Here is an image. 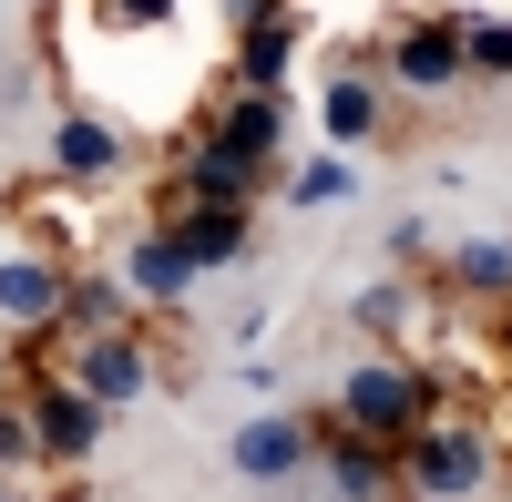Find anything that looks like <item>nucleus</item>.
Returning a JSON list of instances; mask_svg holds the SVG:
<instances>
[{
    "mask_svg": "<svg viewBox=\"0 0 512 502\" xmlns=\"http://www.w3.org/2000/svg\"><path fill=\"white\" fill-rule=\"evenodd\" d=\"M11 400H21V421H31V482H41V472H93V462H103L113 410H103L93 390H72L62 369H21Z\"/></svg>",
    "mask_w": 512,
    "mask_h": 502,
    "instance_id": "nucleus-4",
    "label": "nucleus"
},
{
    "mask_svg": "<svg viewBox=\"0 0 512 502\" xmlns=\"http://www.w3.org/2000/svg\"><path fill=\"white\" fill-rule=\"evenodd\" d=\"M502 482V431L482 400H441L400 441V502H482Z\"/></svg>",
    "mask_w": 512,
    "mask_h": 502,
    "instance_id": "nucleus-1",
    "label": "nucleus"
},
{
    "mask_svg": "<svg viewBox=\"0 0 512 502\" xmlns=\"http://www.w3.org/2000/svg\"><path fill=\"white\" fill-rule=\"evenodd\" d=\"M297 52H308V0H277L267 21L236 31L226 82H246V93H297Z\"/></svg>",
    "mask_w": 512,
    "mask_h": 502,
    "instance_id": "nucleus-15",
    "label": "nucleus"
},
{
    "mask_svg": "<svg viewBox=\"0 0 512 502\" xmlns=\"http://www.w3.org/2000/svg\"><path fill=\"white\" fill-rule=\"evenodd\" d=\"M318 134H328V154H369V144H390V134H400V113H390V82H379L369 41L328 62V82H318Z\"/></svg>",
    "mask_w": 512,
    "mask_h": 502,
    "instance_id": "nucleus-8",
    "label": "nucleus"
},
{
    "mask_svg": "<svg viewBox=\"0 0 512 502\" xmlns=\"http://www.w3.org/2000/svg\"><path fill=\"white\" fill-rule=\"evenodd\" d=\"M103 267L123 277V298H134L144 318H185V298H195V287H205V277L185 267V246L164 236V226H123Z\"/></svg>",
    "mask_w": 512,
    "mask_h": 502,
    "instance_id": "nucleus-10",
    "label": "nucleus"
},
{
    "mask_svg": "<svg viewBox=\"0 0 512 502\" xmlns=\"http://www.w3.org/2000/svg\"><path fill=\"white\" fill-rule=\"evenodd\" d=\"M277 195L297 205V216H328V205H349L359 195V154H297V164H277Z\"/></svg>",
    "mask_w": 512,
    "mask_h": 502,
    "instance_id": "nucleus-18",
    "label": "nucleus"
},
{
    "mask_svg": "<svg viewBox=\"0 0 512 502\" xmlns=\"http://www.w3.org/2000/svg\"><path fill=\"white\" fill-rule=\"evenodd\" d=\"M195 134H216L226 154H256V164H287L297 154V93H246V82H216L195 113Z\"/></svg>",
    "mask_w": 512,
    "mask_h": 502,
    "instance_id": "nucleus-9",
    "label": "nucleus"
},
{
    "mask_svg": "<svg viewBox=\"0 0 512 502\" xmlns=\"http://www.w3.org/2000/svg\"><path fill=\"white\" fill-rule=\"evenodd\" d=\"M461 31V72L472 82H512V11H451Z\"/></svg>",
    "mask_w": 512,
    "mask_h": 502,
    "instance_id": "nucleus-20",
    "label": "nucleus"
},
{
    "mask_svg": "<svg viewBox=\"0 0 512 502\" xmlns=\"http://www.w3.org/2000/svg\"><path fill=\"white\" fill-rule=\"evenodd\" d=\"M21 492H31V482H0V502H21Z\"/></svg>",
    "mask_w": 512,
    "mask_h": 502,
    "instance_id": "nucleus-24",
    "label": "nucleus"
},
{
    "mask_svg": "<svg viewBox=\"0 0 512 502\" xmlns=\"http://www.w3.org/2000/svg\"><path fill=\"white\" fill-rule=\"evenodd\" d=\"M93 11H103V31H164L185 0H93Z\"/></svg>",
    "mask_w": 512,
    "mask_h": 502,
    "instance_id": "nucleus-22",
    "label": "nucleus"
},
{
    "mask_svg": "<svg viewBox=\"0 0 512 502\" xmlns=\"http://www.w3.org/2000/svg\"><path fill=\"white\" fill-rule=\"evenodd\" d=\"M308 421H318V482H328V502H400V451L390 441H369V431H338L328 410L308 400Z\"/></svg>",
    "mask_w": 512,
    "mask_h": 502,
    "instance_id": "nucleus-12",
    "label": "nucleus"
},
{
    "mask_svg": "<svg viewBox=\"0 0 512 502\" xmlns=\"http://www.w3.org/2000/svg\"><path fill=\"white\" fill-rule=\"evenodd\" d=\"M226 462H236V482H297V472L318 462V421H308V400H297V410H256V421H236Z\"/></svg>",
    "mask_w": 512,
    "mask_h": 502,
    "instance_id": "nucleus-14",
    "label": "nucleus"
},
{
    "mask_svg": "<svg viewBox=\"0 0 512 502\" xmlns=\"http://www.w3.org/2000/svg\"><path fill=\"white\" fill-rule=\"evenodd\" d=\"M52 369L72 390H93L113 421L134 400H154L164 380H175V349H164V328L154 318H134V328H93V339H72V328H52Z\"/></svg>",
    "mask_w": 512,
    "mask_h": 502,
    "instance_id": "nucleus-3",
    "label": "nucleus"
},
{
    "mask_svg": "<svg viewBox=\"0 0 512 502\" xmlns=\"http://www.w3.org/2000/svg\"><path fill=\"white\" fill-rule=\"evenodd\" d=\"M0 390H11V349H0Z\"/></svg>",
    "mask_w": 512,
    "mask_h": 502,
    "instance_id": "nucleus-25",
    "label": "nucleus"
},
{
    "mask_svg": "<svg viewBox=\"0 0 512 502\" xmlns=\"http://www.w3.org/2000/svg\"><path fill=\"white\" fill-rule=\"evenodd\" d=\"M144 226L175 236L195 277H226V267H246V257H256V205H195V195H175L164 175L144 185Z\"/></svg>",
    "mask_w": 512,
    "mask_h": 502,
    "instance_id": "nucleus-7",
    "label": "nucleus"
},
{
    "mask_svg": "<svg viewBox=\"0 0 512 502\" xmlns=\"http://www.w3.org/2000/svg\"><path fill=\"white\" fill-rule=\"evenodd\" d=\"M134 318H144V308L123 298L113 267H93V257L72 267V298H62V328H72V339H93V328H134ZM154 328H164V318H154Z\"/></svg>",
    "mask_w": 512,
    "mask_h": 502,
    "instance_id": "nucleus-19",
    "label": "nucleus"
},
{
    "mask_svg": "<svg viewBox=\"0 0 512 502\" xmlns=\"http://www.w3.org/2000/svg\"><path fill=\"white\" fill-rule=\"evenodd\" d=\"M11 226H21L31 257L82 267V226H72V205H62V185H52V175H21V185H11Z\"/></svg>",
    "mask_w": 512,
    "mask_h": 502,
    "instance_id": "nucleus-17",
    "label": "nucleus"
},
{
    "mask_svg": "<svg viewBox=\"0 0 512 502\" xmlns=\"http://www.w3.org/2000/svg\"><path fill=\"white\" fill-rule=\"evenodd\" d=\"M502 472H512V431H502Z\"/></svg>",
    "mask_w": 512,
    "mask_h": 502,
    "instance_id": "nucleus-26",
    "label": "nucleus"
},
{
    "mask_svg": "<svg viewBox=\"0 0 512 502\" xmlns=\"http://www.w3.org/2000/svg\"><path fill=\"white\" fill-rule=\"evenodd\" d=\"M369 62H379V82H390V103H461V93H472L451 11H400L390 31L369 41Z\"/></svg>",
    "mask_w": 512,
    "mask_h": 502,
    "instance_id": "nucleus-5",
    "label": "nucleus"
},
{
    "mask_svg": "<svg viewBox=\"0 0 512 502\" xmlns=\"http://www.w3.org/2000/svg\"><path fill=\"white\" fill-rule=\"evenodd\" d=\"M62 298H72V267L62 257H31V246L0 257V339H21V328H62Z\"/></svg>",
    "mask_w": 512,
    "mask_h": 502,
    "instance_id": "nucleus-16",
    "label": "nucleus"
},
{
    "mask_svg": "<svg viewBox=\"0 0 512 502\" xmlns=\"http://www.w3.org/2000/svg\"><path fill=\"white\" fill-rule=\"evenodd\" d=\"M482 328H492V359H502V380H512V298H502V308H492Z\"/></svg>",
    "mask_w": 512,
    "mask_h": 502,
    "instance_id": "nucleus-23",
    "label": "nucleus"
},
{
    "mask_svg": "<svg viewBox=\"0 0 512 502\" xmlns=\"http://www.w3.org/2000/svg\"><path fill=\"white\" fill-rule=\"evenodd\" d=\"M441 400H451V380H441L431 359H410V349H359V359L328 380L318 410H328L338 431H369V441H390V451H400Z\"/></svg>",
    "mask_w": 512,
    "mask_h": 502,
    "instance_id": "nucleus-2",
    "label": "nucleus"
},
{
    "mask_svg": "<svg viewBox=\"0 0 512 502\" xmlns=\"http://www.w3.org/2000/svg\"><path fill=\"white\" fill-rule=\"evenodd\" d=\"M134 134H123L113 113L93 103H52V123H41V175H52L62 195H113V185H134Z\"/></svg>",
    "mask_w": 512,
    "mask_h": 502,
    "instance_id": "nucleus-6",
    "label": "nucleus"
},
{
    "mask_svg": "<svg viewBox=\"0 0 512 502\" xmlns=\"http://www.w3.org/2000/svg\"><path fill=\"white\" fill-rule=\"evenodd\" d=\"M420 277H431V298L461 318H492L502 298H512V236H451V246H431L420 257Z\"/></svg>",
    "mask_w": 512,
    "mask_h": 502,
    "instance_id": "nucleus-11",
    "label": "nucleus"
},
{
    "mask_svg": "<svg viewBox=\"0 0 512 502\" xmlns=\"http://www.w3.org/2000/svg\"><path fill=\"white\" fill-rule=\"evenodd\" d=\"M0 482H31V421L11 390H0Z\"/></svg>",
    "mask_w": 512,
    "mask_h": 502,
    "instance_id": "nucleus-21",
    "label": "nucleus"
},
{
    "mask_svg": "<svg viewBox=\"0 0 512 502\" xmlns=\"http://www.w3.org/2000/svg\"><path fill=\"white\" fill-rule=\"evenodd\" d=\"M431 318H441V298H431V277H420V267H390V277H369L359 298H349V328H359L369 349H410V359H420Z\"/></svg>",
    "mask_w": 512,
    "mask_h": 502,
    "instance_id": "nucleus-13",
    "label": "nucleus"
}]
</instances>
